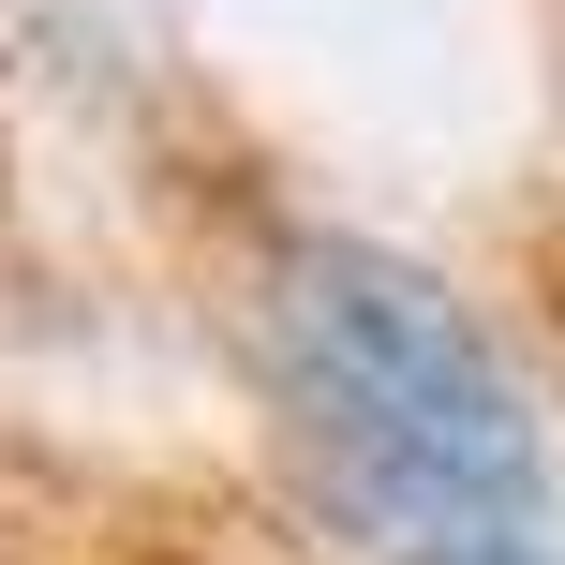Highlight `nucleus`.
I'll use <instances>...</instances> for the list:
<instances>
[{"label": "nucleus", "mask_w": 565, "mask_h": 565, "mask_svg": "<svg viewBox=\"0 0 565 565\" xmlns=\"http://www.w3.org/2000/svg\"><path fill=\"white\" fill-rule=\"evenodd\" d=\"M268 312H282V387L342 507L387 536V565H565L536 402L431 268L372 238H298Z\"/></svg>", "instance_id": "obj_1"}]
</instances>
